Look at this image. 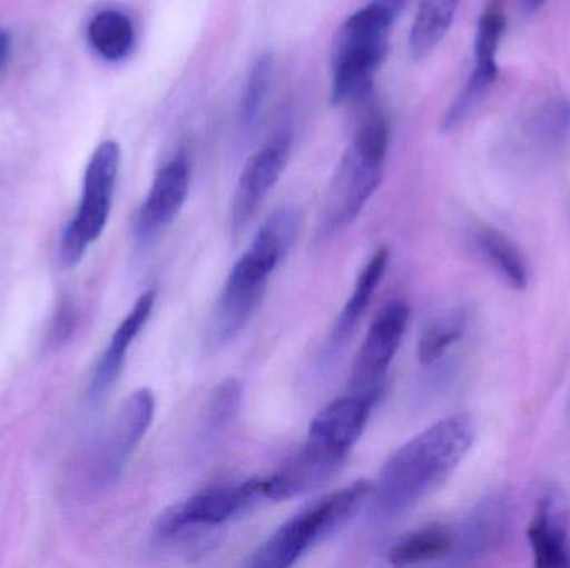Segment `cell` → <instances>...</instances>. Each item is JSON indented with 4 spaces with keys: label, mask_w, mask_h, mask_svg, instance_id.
<instances>
[{
    "label": "cell",
    "mask_w": 570,
    "mask_h": 568,
    "mask_svg": "<svg viewBox=\"0 0 570 568\" xmlns=\"http://www.w3.org/2000/svg\"><path fill=\"white\" fill-rule=\"evenodd\" d=\"M474 440V419L455 413L432 423L395 450L372 482L375 516H402L431 496L461 466Z\"/></svg>",
    "instance_id": "6da1fadb"
},
{
    "label": "cell",
    "mask_w": 570,
    "mask_h": 568,
    "mask_svg": "<svg viewBox=\"0 0 570 568\" xmlns=\"http://www.w3.org/2000/svg\"><path fill=\"white\" fill-rule=\"evenodd\" d=\"M377 400L379 396L351 392L327 403L312 419L302 449L264 479L266 500L281 502L324 486L361 439Z\"/></svg>",
    "instance_id": "7a4b0ae2"
},
{
    "label": "cell",
    "mask_w": 570,
    "mask_h": 568,
    "mask_svg": "<svg viewBox=\"0 0 570 568\" xmlns=\"http://www.w3.org/2000/svg\"><path fill=\"white\" fill-rule=\"evenodd\" d=\"M297 210L284 207L261 227L253 243L230 270L207 327V342L223 347L233 342L263 302L267 282L297 240Z\"/></svg>",
    "instance_id": "3957f363"
},
{
    "label": "cell",
    "mask_w": 570,
    "mask_h": 568,
    "mask_svg": "<svg viewBox=\"0 0 570 568\" xmlns=\"http://www.w3.org/2000/svg\"><path fill=\"white\" fill-rule=\"evenodd\" d=\"M372 482L357 480L344 489L327 494L284 522L256 552L246 567L287 568L295 566L318 544L347 527L371 502Z\"/></svg>",
    "instance_id": "277c9868"
},
{
    "label": "cell",
    "mask_w": 570,
    "mask_h": 568,
    "mask_svg": "<svg viewBox=\"0 0 570 568\" xmlns=\"http://www.w3.org/2000/svg\"><path fill=\"white\" fill-rule=\"evenodd\" d=\"M394 17L387 7L372 2L338 27L332 46V102L342 106L368 96L387 56Z\"/></svg>",
    "instance_id": "5b68a950"
},
{
    "label": "cell",
    "mask_w": 570,
    "mask_h": 568,
    "mask_svg": "<svg viewBox=\"0 0 570 568\" xmlns=\"http://www.w3.org/2000/svg\"><path fill=\"white\" fill-rule=\"evenodd\" d=\"M119 166V146L112 140L100 143L87 166L79 212L70 220L60 240V262L63 267L77 266L89 243L99 239L106 229Z\"/></svg>",
    "instance_id": "8992f818"
},
{
    "label": "cell",
    "mask_w": 570,
    "mask_h": 568,
    "mask_svg": "<svg viewBox=\"0 0 570 568\" xmlns=\"http://www.w3.org/2000/svg\"><path fill=\"white\" fill-rule=\"evenodd\" d=\"M266 500L264 479L209 487L169 507L154 526V540L167 542L196 529L223 526Z\"/></svg>",
    "instance_id": "52a82bcc"
},
{
    "label": "cell",
    "mask_w": 570,
    "mask_h": 568,
    "mask_svg": "<svg viewBox=\"0 0 570 568\" xmlns=\"http://www.w3.org/2000/svg\"><path fill=\"white\" fill-rule=\"evenodd\" d=\"M382 170L384 162L364 156L351 143L322 203L318 219L321 239L337 236L355 222L381 186Z\"/></svg>",
    "instance_id": "ba28073f"
},
{
    "label": "cell",
    "mask_w": 570,
    "mask_h": 568,
    "mask_svg": "<svg viewBox=\"0 0 570 568\" xmlns=\"http://www.w3.org/2000/svg\"><path fill=\"white\" fill-rule=\"evenodd\" d=\"M504 0H488L481 17L474 40V67L464 89L455 97L452 106L442 119V130H454L464 123L488 99L499 80L498 56L502 36L505 32Z\"/></svg>",
    "instance_id": "9c48e42d"
},
{
    "label": "cell",
    "mask_w": 570,
    "mask_h": 568,
    "mask_svg": "<svg viewBox=\"0 0 570 568\" xmlns=\"http://www.w3.org/2000/svg\"><path fill=\"white\" fill-rule=\"evenodd\" d=\"M156 416V397L149 389L130 393L117 410L97 450L96 479L100 484L116 482L126 469L140 440Z\"/></svg>",
    "instance_id": "30bf717a"
},
{
    "label": "cell",
    "mask_w": 570,
    "mask_h": 568,
    "mask_svg": "<svg viewBox=\"0 0 570 568\" xmlns=\"http://www.w3.org/2000/svg\"><path fill=\"white\" fill-rule=\"evenodd\" d=\"M407 323L409 307L401 300H394L379 313L352 366V392L381 396L382 382L401 347Z\"/></svg>",
    "instance_id": "8fae6325"
},
{
    "label": "cell",
    "mask_w": 570,
    "mask_h": 568,
    "mask_svg": "<svg viewBox=\"0 0 570 568\" xmlns=\"http://www.w3.org/2000/svg\"><path fill=\"white\" fill-rule=\"evenodd\" d=\"M189 189V157L180 150L157 172L137 216V236L149 240L167 229L183 210Z\"/></svg>",
    "instance_id": "7c38bea8"
},
{
    "label": "cell",
    "mask_w": 570,
    "mask_h": 568,
    "mask_svg": "<svg viewBox=\"0 0 570 568\" xmlns=\"http://www.w3.org/2000/svg\"><path fill=\"white\" fill-rule=\"evenodd\" d=\"M288 150V137H277L247 160L230 206V223L236 232L249 223L267 193L279 182L287 166Z\"/></svg>",
    "instance_id": "4fadbf2b"
},
{
    "label": "cell",
    "mask_w": 570,
    "mask_h": 568,
    "mask_svg": "<svg viewBox=\"0 0 570 568\" xmlns=\"http://www.w3.org/2000/svg\"><path fill=\"white\" fill-rule=\"evenodd\" d=\"M511 512L501 497L482 500L461 522L452 524L455 549L451 562H469L495 552L508 536Z\"/></svg>",
    "instance_id": "5bb4252c"
},
{
    "label": "cell",
    "mask_w": 570,
    "mask_h": 568,
    "mask_svg": "<svg viewBox=\"0 0 570 568\" xmlns=\"http://www.w3.org/2000/svg\"><path fill=\"white\" fill-rule=\"evenodd\" d=\"M156 303V292L147 290L146 293L137 299L130 312L127 313L126 319L120 322L110 339L109 347L106 352L100 357L97 363L96 372H94L92 382H90V396L92 399L102 397L110 387L119 379L122 372L124 362H126L127 352L132 346L136 337L139 336L140 330L146 326L149 320L150 313Z\"/></svg>",
    "instance_id": "9a60e30c"
},
{
    "label": "cell",
    "mask_w": 570,
    "mask_h": 568,
    "mask_svg": "<svg viewBox=\"0 0 570 568\" xmlns=\"http://www.w3.org/2000/svg\"><path fill=\"white\" fill-rule=\"evenodd\" d=\"M528 540L535 567L569 568L570 546L558 497L544 496L528 527Z\"/></svg>",
    "instance_id": "2e32d148"
},
{
    "label": "cell",
    "mask_w": 570,
    "mask_h": 568,
    "mask_svg": "<svg viewBox=\"0 0 570 568\" xmlns=\"http://www.w3.org/2000/svg\"><path fill=\"white\" fill-rule=\"evenodd\" d=\"M519 137L529 156L548 159L561 153L570 142V100L551 99L535 107Z\"/></svg>",
    "instance_id": "e0dca14e"
},
{
    "label": "cell",
    "mask_w": 570,
    "mask_h": 568,
    "mask_svg": "<svg viewBox=\"0 0 570 568\" xmlns=\"http://www.w3.org/2000/svg\"><path fill=\"white\" fill-rule=\"evenodd\" d=\"M455 549V532L452 524H432L401 537L389 550L392 566H415V564L452 560Z\"/></svg>",
    "instance_id": "ac0fdd59"
},
{
    "label": "cell",
    "mask_w": 570,
    "mask_h": 568,
    "mask_svg": "<svg viewBox=\"0 0 570 568\" xmlns=\"http://www.w3.org/2000/svg\"><path fill=\"white\" fill-rule=\"evenodd\" d=\"M474 247L485 263L512 289L529 286V266L522 250L499 230L484 227L474 233Z\"/></svg>",
    "instance_id": "d6986e66"
},
{
    "label": "cell",
    "mask_w": 570,
    "mask_h": 568,
    "mask_svg": "<svg viewBox=\"0 0 570 568\" xmlns=\"http://www.w3.org/2000/svg\"><path fill=\"white\" fill-rule=\"evenodd\" d=\"M389 260H391V252H389L387 247H379L372 253L367 263H365L364 269L358 273L357 280H355L354 292L348 297L344 309H342L341 317H338L337 323H335L334 336H332V343L334 346L344 342L351 336L352 330L361 322L362 316L367 310L375 290L379 289L382 279H384Z\"/></svg>",
    "instance_id": "ffe728a7"
},
{
    "label": "cell",
    "mask_w": 570,
    "mask_h": 568,
    "mask_svg": "<svg viewBox=\"0 0 570 568\" xmlns=\"http://www.w3.org/2000/svg\"><path fill=\"white\" fill-rule=\"evenodd\" d=\"M461 0H421L409 46L415 60H424L438 49L454 23Z\"/></svg>",
    "instance_id": "44dd1931"
},
{
    "label": "cell",
    "mask_w": 570,
    "mask_h": 568,
    "mask_svg": "<svg viewBox=\"0 0 570 568\" xmlns=\"http://www.w3.org/2000/svg\"><path fill=\"white\" fill-rule=\"evenodd\" d=\"M89 42L106 60H120L130 52L134 27L129 17L119 10H104L89 26Z\"/></svg>",
    "instance_id": "7402d4cb"
},
{
    "label": "cell",
    "mask_w": 570,
    "mask_h": 568,
    "mask_svg": "<svg viewBox=\"0 0 570 568\" xmlns=\"http://www.w3.org/2000/svg\"><path fill=\"white\" fill-rule=\"evenodd\" d=\"M465 332V313L462 310H449L435 317L422 330L417 343V356L422 366L429 367L438 363Z\"/></svg>",
    "instance_id": "603a6c76"
},
{
    "label": "cell",
    "mask_w": 570,
    "mask_h": 568,
    "mask_svg": "<svg viewBox=\"0 0 570 568\" xmlns=\"http://www.w3.org/2000/svg\"><path fill=\"white\" fill-rule=\"evenodd\" d=\"M273 70L274 57L271 53H263L250 69L240 100V122L246 127L253 126L259 116L261 107L269 92Z\"/></svg>",
    "instance_id": "cb8c5ba5"
},
{
    "label": "cell",
    "mask_w": 570,
    "mask_h": 568,
    "mask_svg": "<svg viewBox=\"0 0 570 568\" xmlns=\"http://www.w3.org/2000/svg\"><path fill=\"white\" fill-rule=\"evenodd\" d=\"M240 400H243V387L239 380H223L210 393L209 403H207V432L217 434L226 429L239 410Z\"/></svg>",
    "instance_id": "d4e9b609"
},
{
    "label": "cell",
    "mask_w": 570,
    "mask_h": 568,
    "mask_svg": "<svg viewBox=\"0 0 570 568\" xmlns=\"http://www.w3.org/2000/svg\"><path fill=\"white\" fill-rule=\"evenodd\" d=\"M73 327H76V312H73L72 300L66 297L60 300L53 317L52 329H50L52 343H59V346L66 343L70 333L73 332Z\"/></svg>",
    "instance_id": "484cf974"
},
{
    "label": "cell",
    "mask_w": 570,
    "mask_h": 568,
    "mask_svg": "<svg viewBox=\"0 0 570 568\" xmlns=\"http://www.w3.org/2000/svg\"><path fill=\"white\" fill-rule=\"evenodd\" d=\"M374 2L381 3V6L387 7L394 16L401 12L402 7L407 3V0H374Z\"/></svg>",
    "instance_id": "4316f807"
},
{
    "label": "cell",
    "mask_w": 570,
    "mask_h": 568,
    "mask_svg": "<svg viewBox=\"0 0 570 568\" xmlns=\"http://www.w3.org/2000/svg\"><path fill=\"white\" fill-rule=\"evenodd\" d=\"M7 52H9V37L0 29V67L6 62Z\"/></svg>",
    "instance_id": "83f0119b"
},
{
    "label": "cell",
    "mask_w": 570,
    "mask_h": 568,
    "mask_svg": "<svg viewBox=\"0 0 570 568\" xmlns=\"http://www.w3.org/2000/svg\"><path fill=\"white\" fill-rule=\"evenodd\" d=\"M548 2L549 0H524V7L529 13H534L541 10Z\"/></svg>",
    "instance_id": "f1b7e54d"
}]
</instances>
